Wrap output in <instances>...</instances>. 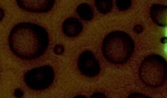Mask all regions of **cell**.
Instances as JSON below:
<instances>
[{"label":"cell","mask_w":167,"mask_h":98,"mask_svg":"<svg viewBox=\"0 0 167 98\" xmlns=\"http://www.w3.org/2000/svg\"><path fill=\"white\" fill-rule=\"evenodd\" d=\"M49 44L48 31L39 24L19 23L9 36L11 51L22 60H34L42 56Z\"/></svg>","instance_id":"cell-1"},{"label":"cell","mask_w":167,"mask_h":98,"mask_svg":"<svg viewBox=\"0 0 167 98\" xmlns=\"http://www.w3.org/2000/svg\"><path fill=\"white\" fill-rule=\"evenodd\" d=\"M135 41L124 31L110 32L104 38L102 53L107 61L115 65H123L131 58L135 51Z\"/></svg>","instance_id":"cell-2"},{"label":"cell","mask_w":167,"mask_h":98,"mask_svg":"<svg viewBox=\"0 0 167 98\" xmlns=\"http://www.w3.org/2000/svg\"><path fill=\"white\" fill-rule=\"evenodd\" d=\"M139 80L146 87H161L167 79V61L160 54H150L144 59L139 67Z\"/></svg>","instance_id":"cell-3"},{"label":"cell","mask_w":167,"mask_h":98,"mask_svg":"<svg viewBox=\"0 0 167 98\" xmlns=\"http://www.w3.org/2000/svg\"><path fill=\"white\" fill-rule=\"evenodd\" d=\"M54 68L49 65L29 70L24 75V82L33 91H42L49 88L54 81Z\"/></svg>","instance_id":"cell-4"},{"label":"cell","mask_w":167,"mask_h":98,"mask_svg":"<svg viewBox=\"0 0 167 98\" xmlns=\"http://www.w3.org/2000/svg\"><path fill=\"white\" fill-rule=\"evenodd\" d=\"M78 69L87 77L92 78L99 75L100 65L95 54L90 50H84L79 54L78 59Z\"/></svg>","instance_id":"cell-5"},{"label":"cell","mask_w":167,"mask_h":98,"mask_svg":"<svg viewBox=\"0 0 167 98\" xmlns=\"http://www.w3.org/2000/svg\"><path fill=\"white\" fill-rule=\"evenodd\" d=\"M20 9L33 13H47L54 6V0H18Z\"/></svg>","instance_id":"cell-6"},{"label":"cell","mask_w":167,"mask_h":98,"mask_svg":"<svg viewBox=\"0 0 167 98\" xmlns=\"http://www.w3.org/2000/svg\"><path fill=\"white\" fill-rule=\"evenodd\" d=\"M63 32L69 38H74L81 34L83 31V23L74 17L66 19L62 24Z\"/></svg>","instance_id":"cell-7"},{"label":"cell","mask_w":167,"mask_h":98,"mask_svg":"<svg viewBox=\"0 0 167 98\" xmlns=\"http://www.w3.org/2000/svg\"><path fill=\"white\" fill-rule=\"evenodd\" d=\"M150 18L156 25L163 28L167 27V5L153 4L150 9Z\"/></svg>","instance_id":"cell-8"},{"label":"cell","mask_w":167,"mask_h":98,"mask_svg":"<svg viewBox=\"0 0 167 98\" xmlns=\"http://www.w3.org/2000/svg\"><path fill=\"white\" fill-rule=\"evenodd\" d=\"M78 15L85 21H90L94 18V11L88 3H81L76 9Z\"/></svg>","instance_id":"cell-9"},{"label":"cell","mask_w":167,"mask_h":98,"mask_svg":"<svg viewBox=\"0 0 167 98\" xmlns=\"http://www.w3.org/2000/svg\"><path fill=\"white\" fill-rule=\"evenodd\" d=\"M95 3L97 10L103 14L109 13L113 8L112 0H95Z\"/></svg>","instance_id":"cell-10"},{"label":"cell","mask_w":167,"mask_h":98,"mask_svg":"<svg viewBox=\"0 0 167 98\" xmlns=\"http://www.w3.org/2000/svg\"><path fill=\"white\" fill-rule=\"evenodd\" d=\"M116 6L119 11H126L132 5V1L131 0H117Z\"/></svg>","instance_id":"cell-11"},{"label":"cell","mask_w":167,"mask_h":98,"mask_svg":"<svg viewBox=\"0 0 167 98\" xmlns=\"http://www.w3.org/2000/svg\"><path fill=\"white\" fill-rule=\"evenodd\" d=\"M64 52V47L62 44H56L54 48V53L57 55H61Z\"/></svg>","instance_id":"cell-12"},{"label":"cell","mask_w":167,"mask_h":98,"mask_svg":"<svg viewBox=\"0 0 167 98\" xmlns=\"http://www.w3.org/2000/svg\"><path fill=\"white\" fill-rule=\"evenodd\" d=\"M127 98H152L150 96L145 95L142 93H139V92H133L131 94H129V97Z\"/></svg>","instance_id":"cell-13"},{"label":"cell","mask_w":167,"mask_h":98,"mask_svg":"<svg viewBox=\"0 0 167 98\" xmlns=\"http://www.w3.org/2000/svg\"><path fill=\"white\" fill-rule=\"evenodd\" d=\"M90 98H107L105 94L102 93V92H94L91 95V97Z\"/></svg>","instance_id":"cell-14"},{"label":"cell","mask_w":167,"mask_h":98,"mask_svg":"<svg viewBox=\"0 0 167 98\" xmlns=\"http://www.w3.org/2000/svg\"><path fill=\"white\" fill-rule=\"evenodd\" d=\"M144 30V28L141 24H136L134 26V31H135L136 34H141Z\"/></svg>","instance_id":"cell-15"},{"label":"cell","mask_w":167,"mask_h":98,"mask_svg":"<svg viewBox=\"0 0 167 98\" xmlns=\"http://www.w3.org/2000/svg\"><path fill=\"white\" fill-rule=\"evenodd\" d=\"M13 95H14V97L16 98H22L23 97V92L22 91V90L20 89H15Z\"/></svg>","instance_id":"cell-16"},{"label":"cell","mask_w":167,"mask_h":98,"mask_svg":"<svg viewBox=\"0 0 167 98\" xmlns=\"http://www.w3.org/2000/svg\"><path fill=\"white\" fill-rule=\"evenodd\" d=\"M160 42H161L162 44H166L167 43V37H163V38H161Z\"/></svg>","instance_id":"cell-17"},{"label":"cell","mask_w":167,"mask_h":98,"mask_svg":"<svg viewBox=\"0 0 167 98\" xmlns=\"http://www.w3.org/2000/svg\"><path fill=\"white\" fill-rule=\"evenodd\" d=\"M74 98H87V97H84V96H83V95H79V96H76V97H74Z\"/></svg>","instance_id":"cell-18"}]
</instances>
